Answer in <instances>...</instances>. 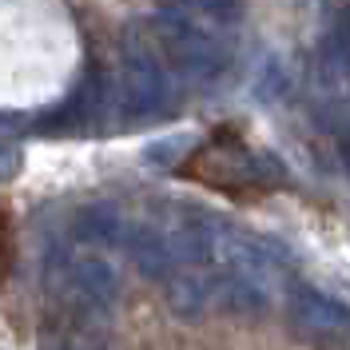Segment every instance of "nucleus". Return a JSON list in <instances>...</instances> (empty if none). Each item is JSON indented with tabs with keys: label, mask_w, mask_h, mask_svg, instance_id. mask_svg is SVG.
<instances>
[{
	"label": "nucleus",
	"mask_w": 350,
	"mask_h": 350,
	"mask_svg": "<svg viewBox=\"0 0 350 350\" xmlns=\"http://www.w3.org/2000/svg\"><path fill=\"white\" fill-rule=\"evenodd\" d=\"M183 175H191L199 183L227 191L235 199H255L267 196L283 183V167L271 152L247 148L235 131H219L211 144H203L191 159L183 163Z\"/></svg>",
	"instance_id": "f257e3e1"
},
{
	"label": "nucleus",
	"mask_w": 350,
	"mask_h": 350,
	"mask_svg": "<svg viewBox=\"0 0 350 350\" xmlns=\"http://www.w3.org/2000/svg\"><path fill=\"white\" fill-rule=\"evenodd\" d=\"M159 40L167 48L172 64L179 68L187 80H196V84H215L219 76L227 72V64H231L227 48H223L207 28H199V24H191L187 16H179L175 8H163V12H159Z\"/></svg>",
	"instance_id": "f03ea898"
},
{
	"label": "nucleus",
	"mask_w": 350,
	"mask_h": 350,
	"mask_svg": "<svg viewBox=\"0 0 350 350\" xmlns=\"http://www.w3.org/2000/svg\"><path fill=\"white\" fill-rule=\"evenodd\" d=\"M120 111L131 116V120H144V116H155L167 100V76L163 68L155 64L152 56L135 52L124 60V72H120Z\"/></svg>",
	"instance_id": "7ed1b4c3"
},
{
	"label": "nucleus",
	"mask_w": 350,
	"mask_h": 350,
	"mask_svg": "<svg viewBox=\"0 0 350 350\" xmlns=\"http://www.w3.org/2000/svg\"><path fill=\"white\" fill-rule=\"evenodd\" d=\"M286 314H291L295 327H303L306 334H319V338L350 330V306L342 303V299L327 295V291L310 286V283L291 286V295H286Z\"/></svg>",
	"instance_id": "20e7f679"
},
{
	"label": "nucleus",
	"mask_w": 350,
	"mask_h": 350,
	"mask_svg": "<svg viewBox=\"0 0 350 350\" xmlns=\"http://www.w3.org/2000/svg\"><path fill=\"white\" fill-rule=\"evenodd\" d=\"M60 279H64V291L72 295V303L84 306V310H104V306H111L116 295H120L116 271H111L104 259H96V255H84V259L68 262Z\"/></svg>",
	"instance_id": "39448f33"
},
{
	"label": "nucleus",
	"mask_w": 350,
	"mask_h": 350,
	"mask_svg": "<svg viewBox=\"0 0 350 350\" xmlns=\"http://www.w3.org/2000/svg\"><path fill=\"white\" fill-rule=\"evenodd\" d=\"M128 255L135 262V271L139 275H148V279H159V283H167L175 275V247L155 227H135L128 235Z\"/></svg>",
	"instance_id": "423d86ee"
},
{
	"label": "nucleus",
	"mask_w": 350,
	"mask_h": 350,
	"mask_svg": "<svg viewBox=\"0 0 350 350\" xmlns=\"http://www.w3.org/2000/svg\"><path fill=\"white\" fill-rule=\"evenodd\" d=\"M211 283V303L231 310V314H262L267 310V291H262L255 279L247 275H235V271H223Z\"/></svg>",
	"instance_id": "0eeeda50"
},
{
	"label": "nucleus",
	"mask_w": 350,
	"mask_h": 350,
	"mask_svg": "<svg viewBox=\"0 0 350 350\" xmlns=\"http://www.w3.org/2000/svg\"><path fill=\"white\" fill-rule=\"evenodd\" d=\"M167 303L179 319H203V310L211 306V283L191 271H175L167 279Z\"/></svg>",
	"instance_id": "6e6552de"
},
{
	"label": "nucleus",
	"mask_w": 350,
	"mask_h": 350,
	"mask_svg": "<svg viewBox=\"0 0 350 350\" xmlns=\"http://www.w3.org/2000/svg\"><path fill=\"white\" fill-rule=\"evenodd\" d=\"M76 235L92 247H116L124 239V219L111 207H88V211L76 215Z\"/></svg>",
	"instance_id": "1a4fd4ad"
},
{
	"label": "nucleus",
	"mask_w": 350,
	"mask_h": 350,
	"mask_svg": "<svg viewBox=\"0 0 350 350\" xmlns=\"http://www.w3.org/2000/svg\"><path fill=\"white\" fill-rule=\"evenodd\" d=\"M12 219H8V211L0 207V283L8 279V271H12Z\"/></svg>",
	"instance_id": "9d476101"
},
{
	"label": "nucleus",
	"mask_w": 350,
	"mask_h": 350,
	"mask_svg": "<svg viewBox=\"0 0 350 350\" xmlns=\"http://www.w3.org/2000/svg\"><path fill=\"white\" fill-rule=\"evenodd\" d=\"M12 172H16V155L0 144V175H12Z\"/></svg>",
	"instance_id": "9b49d317"
}]
</instances>
